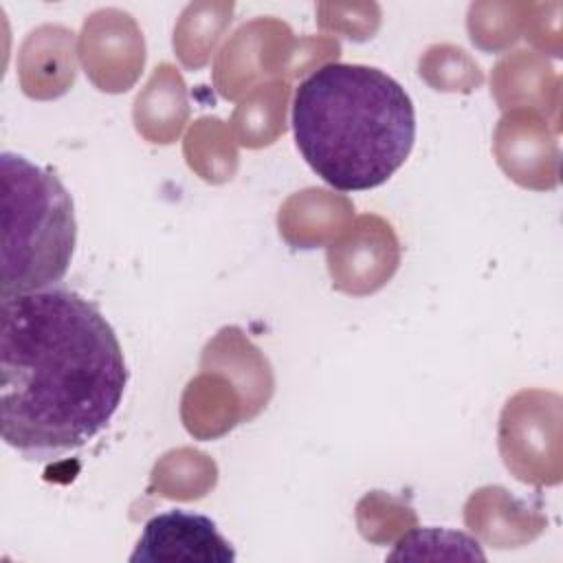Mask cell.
<instances>
[{"label":"cell","instance_id":"cell-1","mask_svg":"<svg viewBox=\"0 0 563 563\" xmlns=\"http://www.w3.org/2000/svg\"><path fill=\"white\" fill-rule=\"evenodd\" d=\"M128 385L121 343L101 310L51 286L2 297L0 429L22 457H64L99 435Z\"/></svg>","mask_w":563,"mask_h":563},{"label":"cell","instance_id":"cell-2","mask_svg":"<svg viewBox=\"0 0 563 563\" xmlns=\"http://www.w3.org/2000/svg\"><path fill=\"white\" fill-rule=\"evenodd\" d=\"M295 143L310 169L341 191L383 185L407 161L416 112L405 88L363 64H325L292 101Z\"/></svg>","mask_w":563,"mask_h":563},{"label":"cell","instance_id":"cell-3","mask_svg":"<svg viewBox=\"0 0 563 563\" xmlns=\"http://www.w3.org/2000/svg\"><path fill=\"white\" fill-rule=\"evenodd\" d=\"M2 297L57 286L77 242L75 207L62 180L29 158L2 152Z\"/></svg>","mask_w":563,"mask_h":563},{"label":"cell","instance_id":"cell-4","mask_svg":"<svg viewBox=\"0 0 563 563\" xmlns=\"http://www.w3.org/2000/svg\"><path fill=\"white\" fill-rule=\"evenodd\" d=\"M130 561L231 563L235 561V552L209 517L185 510H167L145 523Z\"/></svg>","mask_w":563,"mask_h":563},{"label":"cell","instance_id":"cell-5","mask_svg":"<svg viewBox=\"0 0 563 563\" xmlns=\"http://www.w3.org/2000/svg\"><path fill=\"white\" fill-rule=\"evenodd\" d=\"M330 273L347 292L376 290L396 268L398 251L389 227L378 218L358 220L356 233L330 249Z\"/></svg>","mask_w":563,"mask_h":563}]
</instances>
